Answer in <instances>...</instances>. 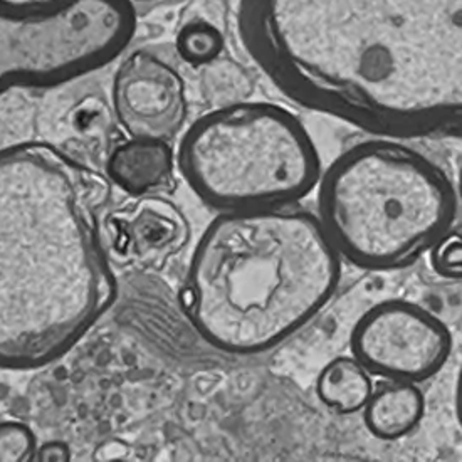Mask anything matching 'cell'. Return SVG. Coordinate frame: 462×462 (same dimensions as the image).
Wrapping results in <instances>:
<instances>
[{"label":"cell","instance_id":"6da1fadb","mask_svg":"<svg viewBox=\"0 0 462 462\" xmlns=\"http://www.w3.org/2000/svg\"><path fill=\"white\" fill-rule=\"evenodd\" d=\"M251 56L294 103L385 138L462 111V0H241Z\"/></svg>","mask_w":462,"mask_h":462},{"label":"cell","instance_id":"8fae6325","mask_svg":"<svg viewBox=\"0 0 462 462\" xmlns=\"http://www.w3.org/2000/svg\"><path fill=\"white\" fill-rule=\"evenodd\" d=\"M364 422L372 436L395 440L411 434L424 415V395L417 383L390 382L368 397Z\"/></svg>","mask_w":462,"mask_h":462},{"label":"cell","instance_id":"7c38bea8","mask_svg":"<svg viewBox=\"0 0 462 462\" xmlns=\"http://www.w3.org/2000/svg\"><path fill=\"white\" fill-rule=\"evenodd\" d=\"M374 392L370 374L355 358L338 356L318 375V399L338 414H356Z\"/></svg>","mask_w":462,"mask_h":462},{"label":"cell","instance_id":"5b68a950","mask_svg":"<svg viewBox=\"0 0 462 462\" xmlns=\"http://www.w3.org/2000/svg\"><path fill=\"white\" fill-rule=\"evenodd\" d=\"M177 165L197 197L222 212L290 208L321 177L308 130L291 111L263 101L199 116L183 134Z\"/></svg>","mask_w":462,"mask_h":462},{"label":"cell","instance_id":"ba28073f","mask_svg":"<svg viewBox=\"0 0 462 462\" xmlns=\"http://www.w3.org/2000/svg\"><path fill=\"white\" fill-rule=\"evenodd\" d=\"M111 111L130 138L171 142L189 113L182 74L150 51H134L113 76Z\"/></svg>","mask_w":462,"mask_h":462},{"label":"cell","instance_id":"e0dca14e","mask_svg":"<svg viewBox=\"0 0 462 462\" xmlns=\"http://www.w3.org/2000/svg\"><path fill=\"white\" fill-rule=\"evenodd\" d=\"M130 4H134V7L138 9L140 5H148V4H160V2H167V0H128Z\"/></svg>","mask_w":462,"mask_h":462},{"label":"cell","instance_id":"9a60e30c","mask_svg":"<svg viewBox=\"0 0 462 462\" xmlns=\"http://www.w3.org/2000/svg\"><path fill=\"white\" fill-rule=\"evenodd\" d=\"M434 273L446 280H461L462 237L459 232L450 231L429 251Z\"/></svg>","mask_w":462,"mask_h":462},{"label":"cell","instance_id":"30bf717a","mask_svg":"<svg viewBox=\"0 0 462 462\" xmlns=\"http://www.w3.org/2000/svg\"><path fill=\"white\" fill-rule=\"evenodd\" d=\"M175 153L169 142L130 138L113 146L105 162L110 182L134 197H145L171 185Z\"/></svg>","mask_w":462,"mask_h":462},{"label":"cell","instance_id":"7a4b0ae2","mask_svg":"<svg viewBox=\"0 0 462 462\" xmlns=\"http://www.w3.org/2000/svg\"><path fill=\"white\" fill-rule=\"evenodd\" d=\"M110 183L61 148H0V368L60 360L116 296L97 212Z\"/></svg>","mask_w":462,"mask_h":462},{"label":"cell","instance_id":"5bb4252c","mask_svg":"<svg viewBox=\"0 0 462 462\" xmlns=\"http://www.w3.org/2000/svg\"><path fill=\"white\" fill-rule=\"evenodd\" d=\"M36 438L21 422H0V462L29 461L36 454Z\"/></svg>","mask_w":462,"mask_h":462},{"label":"cell","instance_id":"2e32d148","mask_svg":"<svg viewBox=\"0 0 462 462\" xmlns=\"http://www.w3.org/2000/svg\"><path fill=\"white\" fill-rule=\"evenodd\" d=\"M34 457H37V461L44 462L69 461L71 459V452H69V448L64 442L51 440V442H46L39 449H36Z\"/></svg>","mask_w":462,"mask_h":462},{"label":"cell","instance_id":"52a82bcc","mask_svg":"<svg viewBox=\"0 0 462 462\" xmlns=\"http://www.w3.org/2000/svg\"><path fill=\"white\" fill-rule=\"evenodd\" d=\"M353 358L389 382L420 383L446 365L452 337L424 306L387 300L365 311L352 331Z\"/></svg>","mask_w":462,"mask_h":462},{"label":"cell","instance_id":"9c48e42d","mask_svg":"<svg viewBox=\"0 0 462 462\" xmlns=\"http://www.w3.org/2000/svg\"><path fill=\"white\" fill-rule=\"evenodd\" d=\"M105 231L116 259L142 268H162L190 241V224L182 210L157 195L138 197L108 214Z\"/></svg>","mask_w":462,"mask_h":462},{"label":"cell","instance_id":"3957f363","mask_svg":"<svg viewBox=\"0 0 462 462\" xmlns=\"http://www.w3.org/2000/svg\"><path fill=\"white\" fill-rule=\"evenodd\" d=\"M340 280L341 255L313 214L222 212L195 245L183 308L210 346L257 355L306 327Z\"/></svg>","mask_w":462,"mask_h":462},{"label":"cell","instance_id":"4fadbf2b","mask_svg":"<svg viewBox=\"0 0 462 462\" xmlns=\"http://www.w3.org/2000/svg\"><path fill=\"white\" fill-rule=\"evenodd\" d=\"M224 48V39L214 25L195 21L183 25L177 36V51L183 60L194 66L216 61Z\"/></svg>","mask_w":462,"mask_h":462},{"label":"cell","instance_id":"8992f818","mask_svg":"<svg viewBox=\"0 0 462 462\" xmlns=\"http://www.w3.org/2000/svg\"><path fill=\"white\" fill-rule=\"evenodd\" d=\"M136 32L128 0H0V97L54 88L115 61Z\"/></svg>","mask_w":462,"mask_h":462},{"label":"cell","instance_id":"277c9868","mask_svg":"<svg viewBox=\"0 0 462 462\" xmlns=\"http://www.w3.org/2000/svg\"><path fill=\"white\" fill-rule=\"evenodd\" d=\"M318 185V219L329 241L366 271L411 266L452 231L457 216L449 177L393 138L348 148Z\"/></svg>","mask_w":462,"mask_h":462}]
</instances>
